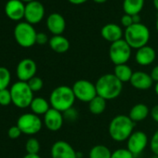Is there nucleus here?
Masks as SVG:
<instances>
[{"label":"nucleus","instance_id":"45","mask_svg":"<svg viewBox=\"0 0 158 158\" xmlns=\"http://www.w3.org/2000/svg\"><path fill=\"white\" fill-rule=\"evenodd\" d=\"M23 2H26V3H29V2H32V1H35V0H22Z\"/></svg>","mask_w":158,"mask_h":158},{"label":"nucleus","instance_id":"22","mask_svg":"<svg viewBox=\"0 0 158 158\" xmlns=\"http://www.w3.org/2000/svg\"><path fill=\"white\" fill-rule=\"evenodd\" d=\"M31 111L36 115H45L46 113L50 109V103L42 97H35L30 105Z\"/></svg>","mask_w":158,"mask_h":158},{"label":"nucleus","instance_id":"1","mask_svg":"<svg viewBox=\"0 0 158 158\" xmlns=\"http://www.w3.org/2000/svg\"><path fill=\"white\" fill-rule=\"evenodd\" d=\"M95 86L98 96L106 101L118 98L123 90V83L114 73L102 74L98 78Z\"/></svg>","mask_w":158,"mask_h":158},{"label":"nucleus","instance_id":"28","mask_svg":"<svg viewBox=\"0 0 158 158\" xmlns=\"http://www.w3.org/2000/svg\"><path fill=\"white\" fill-rule=\"evenodd\" d=\"M25 149L27 153L30 154H38V152L40 150V143L37 139L35 138H30L25 144Z\"/></svg>","mask_w":158,"mask_h":158},{"label":"nucleus","instance_id":"32","mask_svg":"<svg viewBox=\"0 0 158 158\" xmlns=\"http://www.w3.org/2000/svg\"><path fill=\"white\" fill-rule=\"evenodd\" d=\"M150 147L154 155H158V129L153 133L150 140Z\"/></svg>","mask_w":158,"mask_h":158},{"label":"nucleus","instance_id":"11","mask_svg":"<svg viewBox=\"0 0 158 158\" xmlns=\"http://www.w3.org/2000/svg\"><path fill=\"white\" fill-rule=\"evenodd\" d=\"M37 71L36 63L34 60L26 58L22 60L16 68V75L19 81L28 82L31 78L35 76Z\"/></svg>","mask_w":158,"mask_h":158},{"label":"nucleus","instance_id":"33","mask_svg":"<svg viewBox=\"0 0 158 158\" xmlns=\"http://www.w3.org/2000/svg\"><path fill=\"white\" fill-rule=\"evenodd\" d=\"M62 114H63L64 120H68L70 122L75 121L77 119V117H78V113H77V111L75 109H73V107L69 109V110H67V111H65Z\"/></svg>","mask_w":158,"mask_h":158},{"label":"nucleus","instance_id":"46","mask_svg":"<svg viewBox=\"0 0 158 158\" xmlns=\"http://www.w3.org/2000/svg\"><path fill=\"white\" fill-rule=\"evenodd\" d=\"M156 30H157V33H158V17H157V20H156Z\"/></svg>","mask_w":158,"mask_h":158},{"label":"nucleus","instance_id":"38","mask_svg":"<svg viewBox=\"0 0 158 158\" xmlns=\"http://www.w3.org/2000/svg\"><path fill=\"white\" fill-rule=\"evenodd\" d=\"M150 75H151L153 82H156V83L158 82V65L154 66L152 69V72H151Z\"/></svg>","mask_w":158,"mask_h":158},{"label":"nucleus","instance_id":"10","mask_svg":"<svg viewBox=\"0 0 158 158\" xmlns=\"http://www.w3.org/2000/svg\"><path fill=\"white\" fill-rule=\"evenodd\" d=\"M127 141V149L136 157L146 149L149 139L145 132L138 130L134 131Z\"/></svg>","mask_w":158,"mask_h":158},{"label":"nucleus","instance_id":"25","mask_svg":"<svg viewBox=\"0 0 158 158\" xmlns=\"http://www.w3.org/2000/svg\"><path fill=\"white\" fill-rule=\"evenodd\" d=\"M106 105H107L106 100H104L100 96H96L91 102H89V110L92 114L99 115L105 111Z\"/></svg>","mask_w":158,"mask_h":158},{"label":"nucleus","instance_id":"44","mask_svg":"<svg viewBox=\"0 0 158 158\" xmlns=\"http://www.w3.org/2000/svg\"><path fill=\"white\" fill-rule=\"evenodd\" d=\"M154 91H155V93H156V95L158 96V82L155 84V86H154Z\"/></svg>","mask_w":158,"mask_h":158},{"label":"nucleus","instance_id":"3","mask_svg":"<svg viewBox=\"0 0 158 158\" xmlns=\"http://www.w3.org/2000/svg\"><path fill=\"white\" fill-rule=\"evenodd\" d=\"M75 96L73 89L68 86H60L54 89L49 96V103L51 108L56 109L61 113L73 108Z\"/></svg>","mask_w":158,"mask_h":158},{"label":"nucleus","instance_id":"42","mask_svg":"<svg viewBox=\"0 0 158 158\" xmlns=\"http://www.w3.org/2000/svg\"><path fill=\"white\" fill-rule=\"evenodd\" d=\"M153 7L158 11V0H153Z\"/></svg>","mask_w":158,"mask_h":158},{"label":"nucleus","instance_id":"6","mask_svg":"<svg viewBox=\"0 0 158 158\" xmlns=\"http://www.w3.org/2000/svg\"><path fill=\"white\" fill-rule=\"evenodd\" d=\"M36 31L27 22L19 23L14 29V37L16 42L23 48H31L36 44Z\"/></svg>","mask_w":158,"mask_h":158},{"label":"nucleus","instance_id":"16","mask_svg":"<svg viewBox=\"0 0 158 158\" xmlns=\"http://www.w3.org/2000/svg\"><path fill=\"white\" fill-rule=\"evenodd\" d=\"M129 83L136 89L147 90L150 88H152L153 81L149 73L142 71H138L133 73Z\"/></svg>","mask_w":158,"mask_h":158},{"label":"nucleus","instance_id":"43","mask_svg":"<svg viewBox=\"0 0 158 158\" xmlns=\"http://www.w3.org/2000/svg\"><path fill=\"white\" fill-rule=\"evenodd\" d=\"M94 2H96V3H99V4H102V3H104V2H106L107 0H93Z\"/></svg>","mask_w":158,"mask_h":158},{"label":"nucleus","instance_id":"26","mask_svg":"<svg viewBox=\"0 0 158 158\" xmlns=\"http://www.w3.org/2000/svg\"><path fill=\"white\" fill-rule=\"evenodd\" d=\"M111 150L102 144H98L93 146L89 153V158H111L112 156Z\"/></svg>","mask_w":158,"mask_h":158},{"label":"nucleus","instance_id":"35","mask_svg":"<svg viewBox=\"0 0 158 158\" xmlns=\"http://www.w3.org/2000/svg\"><path fill=\"white\" fill-rule=\"evenodd\" d=\"M121 23L123 26H125L126 28L131 26L132 24H134L133 23V19H132V16L130 15H127V14H125L122 18H121Z\"/></svg>","mask_w":158,"mask_h":158},{"label":"nucleus","instance_id":"41","mask_svg":"<svg viewBox=\"0 0 158 158\" xmlns=\"http://www.w3.org/2000/svg\"><path fill=\"white\" fill-rule=\"evenodd\" d=\"M23 158H41V157L38 154H30V153H27Z\"/></svg>","mask_w":158,"mask_h":158},{"label":"nucleus","instance_id":"9","mask_svg":"<svg viewBox=\"0 0 158 158\" xmlns=\"http://www.w3.org/2000/svg\"><path fill=\"white\" fill-rule=\"evenodd\" d=\"M17 126L22 133L26 135H35L42 128V120L33 113L22 114L17 121Z\"/></svg>","mask_w":158,"mask_h":158},{"label":"nucleus","instance_id":"7","mask_svg":"<svg viewBox=\"0 0 158 158\" xmlns=\"http://www.w3.org/2000/svg\"><path fill=\"white\" fill-rule=\"evenodd\" d=\"M132 48L125 39H120L111 44L109 48V57L114 65L127 64L131 57Z\"/></svg>","mask_w":158,"mask_h":158},{"label":"nucleus","instance_id":"8","mask_svg":"<svg viewBox=\"0 0 158 158\" xmlns=\"http://www.w3.org/2000/svg\"><path fill=\"white\" fill-rule=\"evenodd\" d=\"M72 89L75 99L83 102L89 103L96 96H98L95 84L86 79H80V80L75 81Z\"/></svg>","mask_w":158,"mask_h":158},{"label":"nucleus","instance_id":"12","mask_svg":"<svg viewBox=\"0 0 158 158\" xmlns=\"http://www.w3.org/2000/svg\"><path fill=\"white\" fill-rule=\"evenodd\" d=\"M45 15V8L41 2L35 0L25 5L24 18L30 24H36L40 23Z\"/></svg>","mask_w":158,"mask_h":158},{"label":"nucleus","instance_id":"4","mask_svg":"<svg viewBox=\"0 0 158 158\" xmlns=\"http://www.w3.org/2000/svg\"><path fill=\"white\" fill-rule=\"evenodd\" d=\"M124 39L131 48L139 49L147 46L150 40V31L145 24L134 23L126 28L124 32Z\"/></svg>","mask_w":158,"mask_h":158},{"label":"nucleus","instance_id":"17","mask_svg":"<svg viewBox=\"0 0 158 158\" xmlns=\"http://www.w3.org/2000/svg\"><path fill=\"white\" fill-rule=\"evenodd\" d=\"M47 27L54 35H61L66 27L64 18L59 13H51L47 19Z\"/></svg>","mask_w":158,"mask_h":158},{"label":"nucleus","instance_id":"37","mask_svg":"<svg viewBox=\"0 0 158 158\" xmlns=\"http://www.w3.org/2000/svg\"><path fill=\"white\" fill-rule=\"evenodd\" d=\"M150 114H151V116H152V120L158 124V104H157V105H154V106L152 108Z\"/></svg>","mask_w":158,"mask_h":158},{"label":"nucleus","instance_id":"18","mask_svg":"<svg viewBox=\"0 0 158 158\" xmlns=\"http://www.w3.org/2000/svg\"><path fill=\"white\" fill-rule=\"evenodd\" d=\"M101 35L103 39L108 42H111V44L120 39H123L122 37L124 36L122 28L115 23H108L104 25L102 28Z\"/></svg>","mask_w":158,"mask_h":158},{"label":"nucleus","instance_id":"39","mask_svg":"<svg viewBox=\"0 0 158 158\" xmlns=\"http://www.w3.org/2000/svg\"><path fill=\"white\" fill-rule=\"evenodd\" d=\"M68 1L73 5H81L85 2H87L88 0H68Z\"/></svg>","mask_w":158,"mask_h":158},{"label":"nucleus","instance_id":"29","mask_svg":"<svg viewBox=\"0 0 158 158\" xmlns=\"http://www.w3.org/2000/svg\"><path fill=\"white\" fill-rule=\"evenodd\" d=\"M27 84H28L29 88L31 89V90L33 92H38V91H40L43 89V86H44L43 80H42L40 77H38L36 75L34 76L33 78H31L30 80L27 82Z\"/></svg>","mask_w":158,"mask_h":158},{"label":"nucleus","instance_id":"27","mask_svg":"<svg viewBox=\"0 0 158 158\" xmlns=\"http://www.w3.org/2000/svg\"><path fill=\"white\" fill-rule=\"evenodd\" d=\"M11 80L10 72L8 68L0 66V90L7 89Z\"/></svg>","mask_w":158,"mask_h":158},{"label":"nucleus","instance_id":"20","mask_svg":"<svg viewBox=\"0 0 158 158\" xmlns=\"http://www.w3.org/2000/svg\"><path fill=\"white\" fill-rule=\"evenodd\" d=\"M149 114H150V110L146 104L138 103V104H135L130 109L128 116L134 123H137V122H141L145 120L148 117Z\"/></svg>","mask_w":158,"mask_h":158},{"label":"nucleus","instance_id":"21","mask_svg":"<svg viewBox=\"0 0 158 158\" xmlns=\"http://www.w3.org/2000/svg\"><path fill=\"white\" fill-rule=\"evenodd\" d=\"M50 48L57 53H65L70 48L69 40L62 35H53L48 41Z\"/></svg>","mask_w":158,"mask_h":158},{"label":"nucleus","instance_id":"2","mask_svg":"<svg viewBox=\"0 0 158 158\" xmlns=\"http://www.w3.org/2000/svg\"><path fill=\"white\" fill-rule=\"evenodd\" d=\"M135 124L128 115L126 114H118L114 116L108 127V132L114 141L121 142L127 140L130 135L134 132Z\"/></svg>","mask_w":158,"mask_h":158},{"label":"nucleus","instance_id":"36","mask_svg":"<svg viewBox=\"0 0 158 158\" xmlns=\"http://www.w3.org/2000/svg\"><path fill=\"white\" fill-rule=\"evenodd\" d=\"M48 37L45 33H37L36 35V44L38 45H45L46 43H48Z\"/></svg>","mask_w":158,"mask_h":158},{"label":"nucleus","instance_id":"40","mask_svg":"<svg viewBox=\"0 0 158 158\" xmlns=\"http://www.w3.org/2000/svg\"><path fill=\"white\" fill-rule=\"evenodd\" d=\"M132 19H133V23H140V17H139V14H137V15L132 16Z\"/></svg>","mask_w":158,"mask_h":158},{"label":"nucleus","instance_id":"15","mask_svg":"<svg viewBox=\"0 0 158 158\" xmlns=\"http://www.w3.org/2000/svg\"><path fill=\"white\" fill-rule=\"evenodd\" d=\"M6 15L13 21H20L24 18L25 5L22 0H9L5 5Z\"/></svg>","mask_w":158,"mask_h":158},{"label":"nucleus","instance_id":"14","mask_svg":"<svg viewBox=\"0 0 158 158\" xmlns=\"http://www.w3.org/2000/svg\"><path fill=\"white\" fill-rule=\"evenodd\" d=\"M64 122L63 114L56 109L50 108L44 115V124L50 131H58L62 127Z\"/></svg>","mask_w":158,"mask_h":158},{"label":"nucleus","instance_id":"23","mask_svg":"<svg viewBox=\"0 0 158 158\" xmlns=\"http://www.w3.org/2000/svg\"><path fill=\"white\" fill-rule=\"evenodd\" d=\"M144 7V0H124L123 10L125 14L134 16L139 14Z\"/></svg>","mask_w":158,"mask_h":158},{"label":"nucleus","instance_id":"31","mask_svg":"<svg viewBox=\"0 0 158 158\" xmlns=\"http://www.w3.org/2000/svg\"><path fill=\"white\" fill-rule=\"evenodd\" d=\"M111 158H135V156L127 149L119 148L112 152Z\"/></svg>","mask_w":158,"mask_h":158},{"label":"nucleus","instance_id":"30","mask_svg":"<svg viewBox=\"0 0 158 158\" xmlns=\"http://www.w3.org/2000/svg\"><path fill=\"white\" fill-rule=\"evenodd\" d=\"M12 102L10 89H3L0 90V105L1 106H9Z\"/></svg>","mask_w":158,"mask_h":158},{"label":"nucleus","instance_id":"5","mask_svg":"<svg viewBox=\"0 0 158 158\" xmlns=\"http://www.w3.org/2000/svg\"><path fill=\"white\" fill-rule=\"evenodd\" d=\"M10 93L12 103L20 109L30 107L34 100V92L29 88L27 82L18 81L14 83L10 89Z\"/></svg>","mask_w":158,"mask_h":158},{"label":"nucleus","instance_id":"47","mask_svg":"<svg viewBox=\"0 0 158 158\" xmlns=\"http://www.w3.org/2000/svg\"><path fill=\"white\" fill-rule=\"evenodd\" d=\"M152 158H158V155H153V157Z\"/></svg>","mask_w":158,"mask_h":158},{"label":"nucleus","instance_id":"13","mask_svg":"<svg viewBox=\"0 0 158 158\" xmlns=\"http://www.w3.org/2000/svg\"><path fill=\"white\" fill-rule=\"evenodd\" d=\"M51 158H77V152L65 140H57L50 150Z\"/></svg>","mask_w":158,"mask_h":158},{"label":"nucleus","instance_id":"19","mask_svg":"<svg viewBox=\"0 0 158 158\" xmlns=\"http://www.w3.org/2000/svg\"><path fill=\"white\" fill-rule=\"evenodd\" d=\"M155 58L156 52L150 46H145L137 49L135 55V60L137 63L140 66H148L152 64L155 60Z\"/></svg>","mask_w":158,"mask_h":158},{"label":"nucleus","instance_id":"34","mask_svg":"<svg viewBox=\"0 0 158 158\" xmlns=\"http://www.w3.org/2000/svg\"><path fill=\"white\" fill-rule=\"evenodd\" d=\"M22 134H23V133H22L21 129L18 127L17 125H16V126L10 127L9 128V130H8V135H9V137H10V139H15L20 138V136H21Z\"/></svg>","mask_w":158,"mask_h":158},{"label":"nucleus","instance_id":"24","mask_svg":"<svg viewBox=\"0 0 158 158\" xmlns=\"http://www.w3.org/2000/svg\"><path fill=\"white\" fill-rule=\"evenodd\" d=\"M133 71L130 66L127 64H120V65H115L114 74L119 79L122 83L129 82L130 79L133 74Z\"/></svg>","mask_w":158,"mask_h":158}]
</instances>
